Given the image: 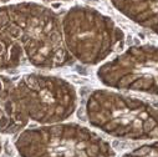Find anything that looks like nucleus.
Listing matches in <instances>:
<instances>
[{
	"mask_svg": "<svg viewBox=\"0 0 158 157\" xmlns=\"http://www.w3.org/2000/svg\"><path fill=\"white\" fill-rule=\"evenodd\" d=\"M0 31L21 45L36 64L62 59L57 23L44 8L26 3L0 8Z\"/></svg>",
	"mask_w": 158,
	"mask_h": 157,
	"instance_id": "1",
	"label": "nucleus"
},
{
	"mask_svg": "<svg viewBox=\"0 0 158 157\" xmlns=\"http://www.w3.org/2000/svg\"><path fill=\"white\" fill-rule=\"evenodd\" d=\"M16 91L24 112L36 119L61 115L69 102L70 94L59 83L37 76H26L18 84Z\"/></svg>",
	"mask_w": 158,
	"mask_h": 157,
	"instance_id": "2",
	"label": "nucleus"
},
{
	"mask_svg": "<svg viewBox=\"0 0 158 157\" xmlns=\"http://www.w3.org/2000/svg\"><path fill=\"white\" fill-rule=\"evenodd\" d=\"M65 26L69 36L76 43L77 50H80V48H86L85 50H87V48H90V56L97 54V48L102 50L108 37L107 21L92 11H72L66 19Z\"/></svg>",
	"mask_w": 158,
	"mask_h": 157,
	"instance_id": "3",
	"label": "nucleus"
},
{
	"mask_svg": "<svg viewBox=\"0 0 158 157\" xmlns=\"http://www.w3.org/2000/svg\"><path fill=\"white\" fill-rule=\"evenodd\" d=\"M25 124V112L16 87L6 76L0 75V134H15Z\"/></svg>",
	"mask_w": 158,
	"mask_h": 157,
	"instance_id": "4",
	"label": "nucleus"
},
{
	"mask_svg": "<svg viewBox=\"0 0 158 157\" xmlns=\"http://www.w3.org/2000/svg\"><path fill=\"white\" fill-rule=\"evenodd\" d=\"M21 46L0 31V71L14 69L20 64Z\"/></svg>",
	"mask_w": 158,
	"mask_h": 157,
	"instance_id": "5",
	"label": "nucleus"
},
{
	"mask_svg": "<svg viewBox=\"0 0 158 157\" xmlns=\"http://www.w3.org/2000/svg\"><path fill=\"white\" fill-rule=\"evenodd\" d=\"M0 2H3V3H6V2H10V0H0Z\"/></svg>",
	"mask_w": 158,
	"mask_h": 157,
	"instance_id": "6",
	"label": "nucleus"
},
{
	"mask_svg": "<svg viewBox=\"0 0 158 157\" xmlns=\"http://www.w3.org/2000/svg\"><path fill=\"white\" fill-rule=\"evenodd\" d=\"M0 152H2V140H0Z\"/></svg>",
	"mask_w": 158,
	"mask_h": 157,
	"instance_id": "7",
	"label": "nucleus"
},
{
	"mask_svg": "<svg viewBox=\"0 0 158 157\" xmlns=\"http://www.w3.org/2000/svg\"><path fill=\"white\" fill-rule=\"evenodd\" d=\"M49 2H50V0H49Z\"/></svg>",
	"mask_w": 158,
	"mask_h": 157,
	"instance_id": "8",
	"label": "nucleus"
}]
</instances>
